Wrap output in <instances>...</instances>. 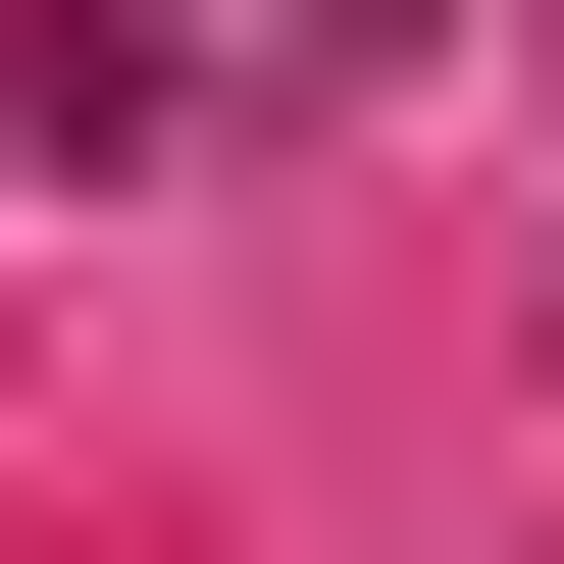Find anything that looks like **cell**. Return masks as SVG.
Segmentation results:
<instances>
[{"instance_id": "7a4b0ae2", "label": "cell", "mask_w": 564, "mask_h": 564, "mask_svg": "<svg viewBox=\"0 0 564 564\" xmlns=\"http://www.w3.org/2000/svg\"><path fill=\"white\" fill-rule=\"evenodd\" d=\"M308 52H411V0H308Z\"/></svg>"}, {"instance_id": "6da1fadb", "label": "cell", "mask_w": 564, "mask_h": 564, "mask_svg": "<svg viewBox=\"0 0 564 564\" xmlns=\"http://www.w3.org/2000/svg\"><path fill=\"white\" fill-rule=\"evenodd\" d=\"M0 154H52V206H154V154H206V0H0Z\"/></svg>"}]
</instances>
